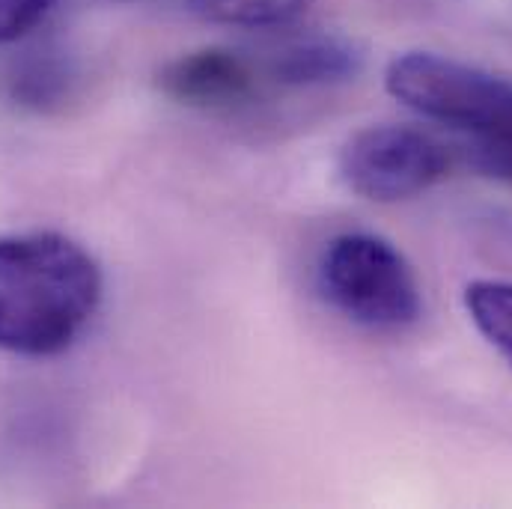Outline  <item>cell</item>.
I'll return each mask as SVG.
<instances>
[{
  "instance_id": "cell-2",
  "label": "cell",
  "mask_w": 512,
  "mask_h": 509,
  "mask_svg": "<svg viewBox=\"0 0 512 509\" xmlns=\"http://www.w3.org/2000/svg\"><path fill=\"white\" fill-rule=\"evenodd\" d=\"M387 93L459 134L471 164L512 185V78L432 51H408L384 72Z\"/></svg>"
},
{
  "instance_id": "cell-9",
  "label": "cell",
  "mask_w": 512,
  "mask_h": 509,
  "mask_svg": "<svg viewBox=\"0 0 512 509\" xmlns=\"http://www.w3.org/2000/svg\"><path fill=\"white\" fill-rule=\"evenodd\" d=\"M51 6L54 0H0V42H12L33 30Z\"/></svg>"
},
{
  "instance_id": "cell-5",
  "label": "cell",
  "mask_w": 512,
  "mask_h": 509,
  "mask_svg": "<svg viewBox=\"0 0 512 509\" xmlns=\"http://www.w3.org/2000/svg\"><path fill=\"white\" fill-rule=\"evenodd\" d=\"M161 87L182 105L233 108L256 93V72L239 51L203 48L164 66Z\"/></svg>"
},
{
  "instance_id": "cell-7",
  "label": "cell",
  "mask_w": 512,
  "mask_h": 509,
  "mask_svg": "<svg viewBox=\"0 0 512 509\" xmlns=\"http://www.w3.org/2000/svg\"><path fill=\"white\" fill-rule=\"evenodd\" d=\"M474 328L512 367V280H474L465 289Z\"/></svg>"
},
{
  "instance_id": "cell-6",
  "label": "cell",
  "mask_w": 512,
  "mask_h": 509,
  "mask_svg": "<svg viewBox=\"0 0 512 509\" xmlns=\"http://www.w3.org/2000/svg\"><path fill=\"white\" fill-rule=\"evenodd\" d=\"M358 69H361L358 48L340 36H310V39L289 42L268 63L271 78L286 87L337 84L358 75Z\"/></svg>"
},
{
  "instance_id": "cell-1",
  "label": "cell",
  "mask_w": 512,
  "mask_h": 509,
  "mask_svg": "<svg viewBox=\"0 0 512 509\" xmlns=\"http://www.w3.org/2000/svg\"><path fill=\"white\" fill-rule=\"evenodd\" d=\"M102 301L99 262L63 233L0 236V352H66Z\"/></svg>"
},
{
  "instance_id": "cell-8",
  "label": "cell",
  "mask_w": 512,
  "mask_h": 509,
  "mask_svg": "<svg viewBox=\"0 0 512 509\" xmlns=\"http://www.w3.org/2000/svg\"><path fill=\"white\" fill-rule=\"evenodd\" d=\"M313 0H191V9L227 27H277L301 15Z\"/></svg>"
},
{
  "instance_id": "cell-4",
  "label": "cell",
  "mask_w": 512,
  "mask_h": 509,
  "mask_svg": "<svg viewBox=\"0 0 512 509\" xmlns=\"http://www.w3.org/2000/svg\"><path fill=\"white\" fill-rule=\"evenodd\" d=\"M453 167V152L435 134L382 123L355 131L340 149V179L373 203L411 200L438 185Z\"/></svg>"
},
{
  "instance_id": "cell-3",
  "label": "cell",
  "mask_w": 512,
  "mask_h": 509,
  "mask_svg": "<svg viewBox=\"0 0 512 509\" xmlns=\"http://www.w3.org/2000/svg\"><path fill=\"white\" fill-rule=\"evenodd\" d=\"M319 292L337 313L370 331L411 328L423 313L411 262L376 233H346L325 248Z\"/></svg>"
}]
</instances>
